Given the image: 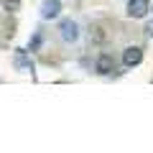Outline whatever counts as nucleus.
Listing matches in <instances>:
<instances>
[{
  "instance_id": "f257e3e1",
  "label": "nucleus",
  "mask_w": 153,
  "mask_h": 153,
  "mask_svg": "<svg viewBox=\"0 0 153 153\" xmlns=\"http://www.w3.org/2000/svg\"><path fill=\"white\" fill-rule=\"evenodd\" d=\"M56 36H59V41L64 46H79L82 44V23L76 21V18H64V21H59V26H56Z\"/></svg>"
},
{
  "instance_id": "f03ea898",
  "label": "nucleus",
  "mask_w": 153,
  "mask_h": 153,
  "mask_svg": "<svg viewBox=\"0 0 153 153\" xmlns=\"http://www.w3.org/2000/svg\"><path fill=\"white\" fill-rule=\"evenodd\" d=\"M115 69H117V59H115L110 51H100V54L94 56V71H97V74L110 76Z\"/></svg>"
},
{
  "instance_id": "7ed1b4c3",
  "label": "nucleus",
  "mask_w": 153,
  "mask_h": 153,
  "mask_svg": "<svg viewBox=\"0 0 153 153\" xmlns=\"http://www.w3.org/2000/svg\"><path fill=\"white\" fill-rule=\"evenodd\" d=\"M13 66H16V71H23V74H31V76H33V71H36L28 49H16L13 51Z\"/></svg>"
},
{
  "instance_id": "20e7f679",
  "label": "nucleus",
  "mask_w": 153,
  "mask_h": 153,
  "mask_svg": "<svg viewBox=\"0 0 153 153\" xmlns=\"http://www.w3.org/2000/svg\"><path fill=\"white\" fill-rule=\"evenodd\" d=\"M143 61V49L140 46H125L123 49V66L125 69H133Z\"/></svg>"
},
{
  "instance_id": "39448f33",
  "label": "nucleus",
  "mask_w": 153,
  "mask_h": 153,
  "mask_svg": "<svg viewBox=\"0 0 153 153\" xmlns=\"http://www.w3.org/2000/svg\"><path fill=\"white\" fill-rule=\"evenodd\" d=\"M151 10V0H128V16L130 18H146Z\"/></svg>"
},
{
  "instance_id": "423d86ee",
  "label": "nucleus",
  "mask_w": 153,
  "mask_h": 153,
  "mask_svg": "<svg viewBox=\"0 0 153 153\" xmlns=\"http://www.w3.org/2000/svg\"><path fill=\"white\" fill-rule=\"evenodd\" d=\"M61 13V0H44L41 3V18L44 21H54V18H59Z\"/></svg>"
},
{
  "instance_id": "0eeeda50",
  "label": "nucleus",
  "mask_w": 153,
  "mask_h": 153,
  "mask_svg": "<svg viewBox=\"0 0 153 153\" xmlns=\"http://www.w3.org/2000/svg\"><path fill=\"white\" fill-rule=\"evenodd\" d=\"M41 46H44V28H36L31 36V41H28V51H41Z\"/></svg>"
},
{
  "instance_id": "6e6552de",
  "label": "nucleus",
  "mask_w": 153,
  "mask_h": 153,
  "mask_svg": "<svg viewBox=\"0 0 153 153\" xmlns=\"http://www.w3.org/2000/svg\"><path fill=\"white\" fill-rule=\"evenodd\" d=\"M0 5H3L5 13H18L21 5H23V0H0Z\"/></svg>"
},
{
  "instance_id": "1a4fd4ad",
  "label": "nucleus",
  "mask_w": 153,
  "mask_h": 153,
  "mask_svg": "<svg viewBox=\"0 0 153 153\" xmlns=\"http://www.w3.org/2000/svg\"><path fill=\"white\" fill-rule=\"evenodd\" d=\"M146 33H148V36L153 38V23H148V26H146Z\"/></svg>"
}]
</instances>
